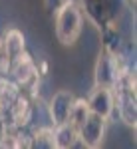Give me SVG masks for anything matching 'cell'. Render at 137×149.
<instances>
[{
	"label": "cell",
	"mask_w": 137,
	"mask_h": 149,
	"mask_svg": "<svg viewBox=\"0 0 137 149\" xmlns=\"http://www.w3.org/2000/svg\"><path fill=\"white\" fill-rule=\"evenodd\" d=\"M54 32L62 46H74L80 40L81 32H83V14L74 2L62 6L56 12Z\"/></svg>",
	"instance_id": "obj_1"
},
{
	"label": "cell",
	"mask_w": 137,
	"mask_h": 149,
	"mask_svg": "<svg viewBox=\"0 0 137 149\" xmlns=\"http://www.w3.org/2000/svg\"><path fill=\"white\" fill-rule=\"evenodd\" d=\"M121 76L123 74L119 70V56L102 48L97 54V60H95V68H93V86H103V88L113 90L115 81Z\"/></svg>",
	"instance_id": "obj_2"
},
{
	"label": "cell",
	"mask_w": 137,
	"mask_h": 149,
	"mask_svg": "<svg viewBox=\"0 0 137 149\" xmlns=\"http://www.w3.org/2000/svg\"><path fill=\"white\" fill-rule=\"evenodd\" d=\"M105 123H107V119L90 111L78 127V139L90 149L99 147L103 143V137H105Z\"/></svg>",
	"instance_id": "obj_3"
},
{
	"label": "cell",
	"mask_w": 137,
	"mask_h": 149,
	"mask_svg": "<svg viewBox=\"0 0 137 149\" xmlns=\"http://www.w3.org/2000/svg\"><path fill=\"white\" fill-rule=\"evenodd\" d=\"M86 14L90 16V20L97 28L111 26L117 20V8H115V0H81Z\"/></svg>",
	"instance_id": "obj_4"
},
{
	"label": "cell",
	"mask_w": 137,
	"mask_h": 149,
	"mask_svg": "<svg viewBox=\"0 0 137 149\" xmlns=\"http://www.w3.org/2000/svg\"><path fill=\"white\" fill-rule=\"evenodd\" d=\"M76 102V95L72 90H58L48 103V117L52 121V125H60V123H66L70 119L72 113V107Z\"/></svg>",
	"instance_id": "obj_5"
},
{
	"label": "cell",
	"mask_w": 137,
	"mask_h": 149,
	"mask_svg": "<svg viewBox=\"0 0 137 149\" xmlns=\"http://www.w3.org/2000/svg\"><path fill=\"white\" fill-rule=\"evenodd\" d=\"M12 74H14V80L18 86H24V88H32L36 90L38 88V68H36L34 60L24 52L22 56L14 58L12 60Z\"/></svg>",
	"instance_id": "obj_6"
},
{
	"label": "cell",
	"mask_w": 137,
	"mask_h": 149,
	"mask_svg": "<svg viewBox=\"0 0 137 149\" xmlns=\"http://www.w3.org/2000/svg\"><path fill=\"white\" fill-rule=\"evenodd\" d=\"M90 111L102 115L103 119H109L113 115V90L103 88V86H93L90 97L86 100Z\"/></svg>",
	"instance_id": "obj_7"
},
{
	"label": "cell",
	"mask_w": 137,
	"mask_h": 149,
	"mask_svg": "<svg viewBox=\"0 0 137 149\" xmlns=\"http://www.w3.org/2000/svg\"><path fill=\"white\" fill-rule=\"evenodd\" d=\"M32 115H34V109H32V105L28 102V97L20 93L14 100V103L10 105V109H8V117H10V123L8 125L24 127L32 121Z\"/></svg>",
	"instance_id": "obj_8"
},
{
	"label": "cell",
	"mask_w": 137,
	"mask_h": 149,
	"mask_svg": "<svg viewBox=\"0 0 137 149\" xmlns=\"http://www.w3.org/2000/svg\"><path fill=\"white\" fill-rule=\"evenodd\" d=\"M54 145L58 149H70L76 145V141H78V127L74 125V123H60V125H54Z\"/></svg>",
	"instance_id": "obj_9"
},
{
	"label": "cell",
	"mask_w": 137,
	"mask_h": 149,
	"mask_svg": "<svg viewBox=\"0 0 137 149\" xmlns=\"http://www.w3.org/2000/svg\"><path fill=\"white\" fill-rule=\"evenodd\" d=\"M18 95H20V86L16 81H8L6 78H0V117L4 113H8L10 105Z\"/></svg>",
	"instance_id": "obj_10"
},
{
	"label": "cell",
	"mask_w": 137,
	"mask_h": 149,
	"mask_svg": "<svg viewBox=\"0 0 137 149\" xmlns=\"http://www.w3.org/2000/svg\"><path fill=\"white\" fill-rule=\"evenodd\" d=\"M2 40H4V44L8 48L12 60L22 56L24 52H26V40H24V34L18 28H8V30L4 32V36H2Z\"/></svg>",
	"instance_id": "obj_11"
},
{
	"label": "cell",
	"mask_w": 137,
	"mask_h": 149,
	"mask_svg": "<svg viewBox=\"0 0 137 149\" xmlns=\"http://www.w3.org/2000/svg\"><path fill=\"white\" fill-rule=\"evenodd\" d=\"M32 147H42V149H54V129L52 127H38L34 133H32Z\"/></svg>",
	"instance_id": "obj_12"
},
{
	"label": "cell",
	"mask_w": 137,
	"mask_h": 149,
	"mask_svg": "<svg viewBox=\"0 0 137 149\" xmlns=\"http://www.w3.org/2000/svg\"><path fill=\"white\" fill-rule=\"evenodd\" d=\"M10 66H12V56L8 52V48H6V44H4V40L0 38V76L8 74Z\"/></svg>",
	"instance_id": "obj_13"
},
{
	"label": "cell",
	"mask_w": 137,
	"mask_h": 149,
	"mask_svg": "<svg viewBox=\"0 0 137 149\" xmlns=\"http://www.w3.org/2000/svg\"><path fill=\"white\" fill-rule=\"evenodd\" d=\"M70 2H74V0H44V8L48 12H58L62 6H66Z\"/></svg>",
	"instance_id": "obj_14"
},
{
	"label": "cell",
	"mask_w": 137,
	"mask_h": 149,
	"mask_svg": "<svg viewBox=\"0 0 137 149\" xmlns=\"http://www.w3.org/2000/svg\"><path fill=\"white\" fill-rule=\"evenodd\" d=\"M2 133H4V121H2V117H0V139H2Z\"/></svg>",
	"instance_id": "obj_15"
},
{
	"label": "cell",
	"mask_w": 137,
	"mask_h": 149,
	"mask_svg": "<svg viewBox=\"0 0 137 149\" xmlns=\"http://www.w3.org/2000/svg\"><path fill=\"white\" fill-rule=\"evenodd\" d=\"M131 2H135V0H131Z\"/></svg>",
	"instance_id": "obj_16"
}]
</instances>
